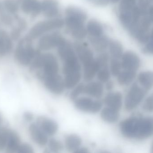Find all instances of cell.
I'll return each mask as SVG.
<instances>
[{"label":"cell","mask_w":153,"mask_h":153,"mask_svg":"<svg viewBox=\"0 0 153 153\" xmlns=\"http://www.w3.org/2000/svg\"><path fill=\"white\" fill-rule=\"evenodd\" d=\"M41 12L48 18H53L59 13V4L57 0H42L41 1Z\"/></svg>","instance_id":"cell-13"},{"label":"cell","mask_w":153,"mask_h":153,"mask_svg":"<svg viewBox=\"0 0 153 153\" xmlns=\"http://www.w3.org/2000/svg\"><path fill=\"white\" fill-rule=\"evenodd\" d=\"M84 86H85L84 84L81 83L76 88H74V90L71 93L70 95L71 99L72 100H76L80 94H83Z\"/></svg>","instance_id":"cell-38"},{"label":"cell","mask_w":153,"mask_h":153,"mask_svg":"<svg viewBox=\"0 0 153 153\" xmlns=\"http://www.w3.org/2000/svg\"><path fill=\"white\" fill-rule=\"evenodd\" d=\"M147 90L137 83L129 90L125 100V108L128 111L135 109L141 102L146 94Z\"/></svg>","instance_id":"cell-6"},{"label":"cell","mask_w":153,"mask_h":153,"mask_svg":"<svg viewBox=\"0 0 153 153\" xmlns=\"http://www.w3.org/2000/svg\"><path fill=\"white\" fill-rule=\"evenodd\" d=\"M81 66L79 62L78 58L72 59L64 62L63 66V73L65 75L70 73L80 71Z\"/></svg>","instance_id":"cell-25"},{"label":"cell","mask_w":153,"mask_h":153,"mask_svg":"<svg viewBox=\"0 0 153 153\" xmlns=\"http://www.w3.org/2000/svg\"><path fill=\"white\" fill-rule=\"evenodd\" d=\"M75 105L82 111L91 113H96L102 109V103L98 100H93L87 97L77 98L75 100Z\"/></svg>","instance_id":"cell-9"},{"label":"cell","mask_w":153,"mask_h":153,"mask_svg":"<svg viewBox=\"0 0 153 153\" xmlns=\"http://www.w3.org/2000/svg\"><path fill=\"white\" fill-rule=\"evenodd\" d=\"M3 7V4H2V2H1V1H0V12H1V11H2Z\"/></svg>","instance_id":"cell-48"},{"label":"cell","mask_w":153,"mask_h":153,"mask_svg":"<svg viewBox=\"0 0 153 153\" xmlns=\"http://www.w3.org/2000/svg\"><path fill=\"white\" fill-rule=\"evenodd\" d=\"M30 65L31 70L36 71L41 79L45 76L58 74L59 70L56 57L51 53L42 54L39 50Z\"/></svg>","instance_id":"cell-3"},{"label":"cell","mask_w":153,"mask_h":153,"mask_svg":"<svg viewBox=\"0 0 153 153\" xmlns=\"http://www.w3.org/2000/svg\"><path fill=\"white\" fill-rule=\"evenodd\" d=\"M64 79L65 88L68 89H71L75 87L80 81L81 78V74L80 71L70 73L65 75Z\"/></svg>","instance_id":"cell-29"},{"label":"cell","mask_w":153,"mask_h":153,"mask_svg":"<svg viewBox=\"0 0 153 153\" xmlns=\"http://www.w3.org/2000/svg\"><path fill=\"white\" fill-rule=\"evenodd\" d=\"M111 77L108 67L101 68L97 72V78L101 82L105 83L109 81Z\"/></svg>","instance_id":"cell-34"},{"label":"cell","mask_w":153,"mask_h":153,"mask_svg":"<svg viewBox=\"0 0 153 153\" xmlns=\"http://www.w3.org/2000/svg\"><path fill=\"white\" fill-rule=\"evenodd\" d=\"M74 47L79 59L83 65L94 59L93 52L86 44L77 42L75 43Z\"/></svg>","instance_id":"cell-12"},{"label":"cell","mask_w":153,"mask_h":153,"mask_svg":"<svg viewBox=\"0 0 153 153\" xmlns=\"http://www.w3.org/2000/svg\"><path fill=\"white\" fill-rule=\"evenodd\" d=\"M90 2L96 5L104 6L108 4L110 0H88Z\"/></svg>","instance_id":"cell-44"},{"label":"cell","mask_w":153,"mask_h":153,"mask_svg":"<svg viewBox=\"0 0 153 153\" xmlns=\"http://www.w3.org/2000/svg\"><path fill=\"white\" fill-rule=\"evenodd\" d=\"M17 152L21 153H33L34 152L33 147L28 144H20L18 149Z\"/></svg>","instance_id":"cell-40"},{"label":"cell","mask_w":153,"mask_h":153,"mask_svg":"<svg viewBox=\"0 0 153 153\" xmlns=\"http://www.w3.org/2000/svg\"><path fill=\"white\" fill-rule=\"evenodd\" d=\"M84 78L85 81L92 80L99 70V65L96 60H93L84 65Z\"/></svg>","instance_id":"cell-21"},{"label":"cell","mask_w":153,"mask_h":153,"mask_svg":"<svg viewBox=\"0 0 153 153\" xmlns=\"http://www.w3.org/2000/svg\"><path fill=\"white\" fill-rule=\"evenodd\" d=\"M122 68L125 70L136 71L139 68L140 61L138 55L133 52L127 51L122 56Z\"/></svg>","instance_id":"cell-10"},{"label":"cell","mask_w":153,"mask_h":153,"mask_svg":"<svg viewBox=\"0 0 153 153\" xmlns=\"http://www.w3.org/2000/svg\"><path fill=\"white\" fill-rule=\"evenodd\" d=\"M123 96L119 92H111L105 97L104 102L107 107L119 111L123 104Z\"/></svg>","instance_id":"cell-16"},{"label":"cell","mask_w":153,"mask_h":153,"mask_svg":"<svg viewBox=\"0 0 153 153\" xmlns=\"http://www.w3.org/2000/svg\"><path fill=\"white\" fill-rule=\"evenodd\" d=\"M120 128L123 135L126 137L145 139L153 135V118L130 117L121 123Z\"/></svg>","instance_id":"cell-1"},{"label":"cell","mask_w":153,"mask_h":153,"mask_svg":"<svg viewBox=\"0 0 153 153\" xmlns=\"http://www.w3.org/2000/svg\"><path fill=\"white\" fill-rule=\"evenodd\" d=\"M136 6V0H121L120 6V12L131 11Z\"/></svg>","instance_id":"cell-32"},{"label":"cell","mask_w":153,"mask_h":153,"mask_svg":"<svg viewBox=\"0 0 153 153\" xmlns=\"http://www.w3.org/2000/svg\"><path fill=\"white\" fill-rule=\"evenodd\" d=\"M90 39V42L93 47L98 51H102L105 50L109 45V41L108 38L105 36L93 37Z\"/></svg>","instance_id":"cell-26"},{"label":"cell","mask_w":153,"mask_h":153,"mask_svg":"<svg viewBox=\"0 0 153 153\" xmlns=\"http://www.w3.org/2000/svg\"><path fill=\"white\" fill-rule=\"evenodd\" d=\"M20 4L21 10L26 14H31L33 17L41 13V1L39 0H17Z\"/></svg>","instance_id":"cell-11"},{"label":"cell","mask_w":153,"mask_h":153,"mask_svg":"<svg viewBox=\"0 0 153 153\" xmlns=\"http://www.w3.org/2000/svg\"><path fill=\"white\" fill-rule=\"evenodd\" d=\"M118 81L122 85H127L133 81L136 76V72L132 71L125 70L120 72L118 76Z\"/></svg>","instance_id":"cell-27"},{"label":"cell","mask_w":153,"mask_h":153,"mask_svg":"<svg viewBox=\"0 0 153 153\" xmlns=\"http://www.w3.org/2000/svg\"><path fill=\"white\" fill-rule=\"evenodd\" d=\"M65 23L74 38L82 39L86 36L87 32L84 26L87 15L79 8L70 7L65 10Z\"/></svg>","instance_id":"cell-2"},{"label":"cell","mask_w":153,"mask_h":153,"mask_svg":"<svg viewBox=\"0 0 153 153\" xmlns=\"http://www.w3.org/2000/svg\"><path fill=\"white\" fill-rule=\"evenodd\" d=\"M119 111L109 107L103 108L101 113L102 119L104 121L109 123L116 122L120 118Z\"/></svg>","instance_id":"cell-23"},{"label":"cell","mask_w":153,"mask_h":153,"mask_svg":"<svg viewBox=\"0 0 153 153\" xmlns=\"http://www.w3.org/2000/svg\"><path fill=\"white\" fill-rule=\"evenodd\" d=\"M64 25L63 20L59 18H51L41 21L33 27L26 36L33 41L48 32L61 28Z\"/></svg>","instance_id":"cell-5"},{"label":"cell","mask_w":153,"mask_h":153,"mask_svg":"<svg viewBox=\"0 0 153 153\" xmlns=\"http://www.w3.org/2000/svg\"><path fill=\"white\" fill-rule=\"evenodd\" d=\"M13 47L11 37L5 31L0 30V57L9 54Z\"/></svg>","instance_id":"cell-19"},{"label":"cell","mask_w":153,"mask_h":153,"mask_svg":"<svg viewBox=\"0 0 153 153\" xmlns=\"http://www.w3.org/2000/svg\"><path fill=\"white\" fill-rule=\"evenodd\" d=\"M58 51L59 56L64 62L77 58L72 45L67 41L58 47Z\"/></svg>","instance_id":"cell-18"},{"label":"cell","mask_w":153,"mask_h":153,"mask_svg":"<svg viewBox=\"0 0 153 153\" xmlns=\"http://www.w3.org/2000/svg\"><path fill=\"white\" fill-rule=\"evenodd\" d=\"M2 4L6 10L13 15H16L19 9V4L17 0H4Z\"/></svg>","instance_id":"cell-31"},{"label":"cell","mask_w":153,"mask_h":153,"mask_svg":"<svg viewBox=\"0 0 153 153\" xmlns=\"http://www.w3.org/2000/svg\"><path fill=\"white\" fill-rule=\"evenodd\" d=\"M29 133L34 141L39 146H43L48 143L47 135L36 123H32L29 126Z\"/></svg>","instance_id":"cell-14"},{"label":"cell","mask_w":153,"mask_h":153,"mask_svg":"<svg viewBox=\"0 0 153 153\" xmlns=\"http://www.w3.org/2000/svg\"><path fill=\"white\" fill-rule=\"evenodd\" d=\"M24 117L26 120L29 121L32 120H33V115L31 113L27 112L24 114Z\"/></svg>","instance_id":"cell-45"},{"label":"cell","mask_w":153,"mask_h":153,"mask_svg":"<svg viewBox=\"0 0 153 153\" xmlns=\"http://www.w3.org/2000/svg\"><path fill=\"white\" fill-rule=\"evenodd\" d=\"M82 143L81 138L76 134H71L65 139V144L66 149L69 151L75 152L80 147Z\"/></svg>","instance_id":"cell-24"},{"label":"cell","mask_w":153,"mask_h":153,"mask_svg":"<svg viewBox=\"0 0 153 153\" xmlns=\"http://www.w3.org/2000/svg\"><path fill=\"white\" fill-rule=\"evenodd\" d=\"M24 31L21 27L17 26L16 27H14L12 29L11 32V35H10V37L11 39L13 40H17L19 38L21 35V32Z\"/></svg>","instance_id":"cell-43"},{"label":"cell","mask_w":153,"mask_h":153,"mask_svg":"<svg viewBox=\"0 0 153 153\" xmlns=\"http://www.w3.org/2000/svg\"><path fill=\"white\" fill-rule=\"evenodd\" d=\"M33 40L26 36L19 42L15 52V57L17 61L24 66L30 65L38 49L36 50L32 45Z\"/></svg>","instance_id":"cell-4"},{"label":"cell","mask_w":153,"mask_h":153,"mask_svg":"<svg viewBox=\"0 0 153 153\" xmlns=\"http://www.w3.org/2000/svg\"><path fill=\"white\" fill-rule=\"evenodd\" d=\"M114 84L113 82L112 81H107V84H106V88L107 90H111V89H112L114 87Z\"/></svg>","instance_id":"cell-46"},{"label":"cell","mask_w":153,"mask_h":153,"mask_svg":"<svg viewBox=\"0 0 153 153\" xmlns=\"http://www.w3.org/2000/svg\"><path fill=\"white\" fill-rule=\"evenodd\" d=\"M87 31L93 37L101 36L103 33V28L100 23L94 19L90 20L87 25Z\"/></svg>","instance_id":"cell-28"},{"label":"cell","mask_w":153,"mask_h":153,"mask_svg":"<svg viewBox=\"0 0 153 153\" xmlns=\"http://www.w3.org/2000/svg\"><path fill=\"white\" fill-rule=\"evenodd\" d=\"M108 46L112 59H119L121 58L123 54V48L120 43L115 40L110 41Z\"/></svg>","instance_id":"cell-30"},{"label":"cell","mask_w":153,"mask_h":153,"mask_svg":"<svg viewBox=\"0 0 153 153\" xmlns=\"http://www.w3.org/2000/svg\"><path fill=\"white\" fill-rule=\"evenodd\" d=\"M103 90L102 84L101 82L94 81L85 85L83 94L98 99L102 97Z\"/></svg>","instance_id":"cell-17"},{"label":"cell","mask_w":153,"mask_h":153,"mask_svg":"<svg viewBox=\"0 0 153 153\" xmlns=\"http://www.w3.org/2000/svg\"><path fill=\"white\" fill-rule=\"evenodd\" d=\"M36 123L47 136H53L58 131V124L51 119L44 117H39Z\"/></svg>","instance_id":"cell-15"},{"label":"cell","mask_w":153,"mask_h":153,"mask_svg":"<svg viewBox=\"0 0 153 153\" xmlns=\"http://www.w3.org/2000/svg\"><path fill=\"white\" fill-rule=\"evenodd\" d=\"M75 152H79V153H88V152L87 149L86 148H78Z\"/></svg>","instance_id":"cell-47"},{"label":"cell","mask_w":153,"mask_h":153,"mask_svg":"<svg viewBox=\"0 0 153 153\" xmlns=\"http://www.w3.org/2000/svg\"><path fill=\"white\" fill-rule=\"evenodd\" d=\"M9 129L2 128L0 129V151L6 149Z\"/></svg>","instance_id":"cell-36"},{"label":"cell","mask_w":153,"mask_h":153,"mask_svg":"<svg viewBox=\"0 0 153 153\" xmlns=\"http://www.w3.org/2000/svg\"><path fill=\"white\" fill-rule=\"evenodd\" d=\"M96 60L99 65V69L101 68L108 67L109 56L107 53H102L97 57Z\"/></svg>","instance_id":"cell-37"},{"label":"cell","mask_w":153,"mask_h":153,"mask_svg":"<svg viewBox=\"0 0 153 153\" xmlns=\"http://www.w3.org/2000/svg\"><path fill=\"white\" fill-rule=\"evenodd\" d=\"M146 44V45L143 49V52L146 54H152L153 52V35Z\"/></svg>","instance_id":"cell-42"},{"label":"cell","mask_w":153,"mask_h":153,"mask_svg":"<svg viewBox=\"0 0 153 153\" xmlns=\"http://www.w3.org/2000/svg\"><path fill=\"white\" fill-rule=\"evenodd\" d=\"M20 144V138L17 133L9 130L6 147L7 151L10 153L17 152Z\"/></svg>","instance_id":"cell-20"},{"label":"cell","mask_w":153,"mask_h":153,"mask_svg":"<svg viewBox=\"0 0 153 153\" xmlns=\"http://www.w3.org/2000/svg\"><path fill=\"white\" fill-rule=\"evenodd\" d=\"M122 66L120 62L117 59H112L111 60L110 70L112 75L117 76L121 72Z\"/></svg>","instance_id":"cell-33"},{"label":"cell","mask_w":153,"mask_h":153,"mask_svg":"<svg viewBox=\"0 0 153 153\" xmlns=\"http://www.w3.org/2000/svg\"><path fill=\"white\" fill-rule=\"evenodd\" d=\"M45 87L51 93L55 94H60L65 88L64 79L59 74L45 76L42 79Z\"/></svg>","instance_id":"cell-8"},{"label":"cell","mask_w":153,"mask_h":153,"mask_svg":"<svg viewBox=\"0 0 153 153\" xmlns=\"http://www.w3.org/2000/svg\"><path fill=\"white\" fill-rule=\"evenodd\" d=\"M49 149L53 152H58L63 149V145L61 141L55 139H51L48 142Z\"/></svg>","instance_id":"cell-35"},{"label":"cell","mask_w":153,"mask_h":153,"mask_svg":"<svg viewBox=\"0 0 153 153\" xmlns=\"http://www.w3.org/2000/svg\"><path fill=\"white\" fill-rule=\"evenodd\" d=\"M142 108L144 111H146L151 112L153 111V95L149 96L146 98L143 105H142Z\"/></svg>","instance_id":"cell-39"},{"label":"cell","mask_w":153,"mask_h":153,"mask_svg":"<svg viewBox=\"0 0 153 153\" xmlns=\"http://www.w3.org/2000/svg\"><path fill=\"white\" fill-rule=\"evenodd\" d=\"M0 20L4 25L8 26L11 25L13 22L12 18L6 13H1L0 15Z\"/></svg>","instance_id":"cell-41"},{"label":"cell","mask_w":153,"mask_h":153,"mask_svg":"<svg viewBox=\"0 0 153 153\" xmlns=\"http://www.w3.org/2000/svg\"><path fill=\"white\" fill-rule=\"evenodd\" d=\"M140 1H150V0H140Z\"/></svg>","instance_id":"cell-51"},{"label":"cell","mask_w":153,"mask_h":153,"mask_svg":"<svg viewBox=\"0 0 153 153\" xmlns=\"http://www.w3.org/2000/svg\"><path fill=\"white\" fill-rule=\"evenodd\" d=\"M113 3H116V2H118L120 0H110Z\"/></svg>","instance_id":"cell-49"},{"label":"cell","mask_w":153,"mask_h":153,"mask_svg":"<svg viewBox=\"0 0 153 153\" xmlns=\"http://www.w3.org/2000/svg\"><path fill=\"white\" fill-rule=\"evenodd\" d=\"M65 41L62 36L58 32L43 35L40 37L38 42V50L48 51L59 47Z\"/></svg>","instance_id":"cell-7"},{"label":"cell","mask_w":153,"mask_h":153,"mask_svg":"<svg viewBox=\"0 0 153 153\" xmlns=\"http://www.w3.org/2000/svg\"><path fill=\"white\" fill-rule=\"evenodd\" d=\"M138 80L141 87L148 91L152 88L153 83V73L151 71L140 72L138 76Z\"/></svg>","instance_id":"cell-22"},{"label":"cell","mask_w":153,"mask_h":153,"mask_svg":"<svg viewBox=\"0 0 153 153\" xmlns=\"http://www.w3.org/2000/svg\"><path fill=\"white\" fill-rule=\"evenodd\" d=\"M1 120H2V119H1V114H0V124L1 123Z\"/></svg>","instance_id":"cell-50"}]
</instances>
